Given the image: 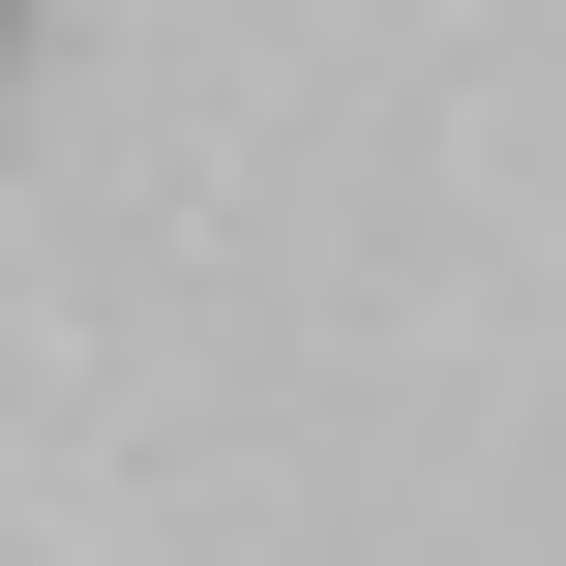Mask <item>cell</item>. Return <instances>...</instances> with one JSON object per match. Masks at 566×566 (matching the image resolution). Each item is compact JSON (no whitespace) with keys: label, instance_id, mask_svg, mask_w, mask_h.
I'll return each instance as SVG.
<instances>
[{"label":"cell","instance_id":"1","mask_svg":"<svg viewBox=\"0 0 566 566\" xmlns=\"http://www.w3.org/2000/svg\"><path fill=\"white\" fill-rule=\"evenodd\" d=\"M0 30H30V0H0Z\"/></svg>","mask_w":566,"mask_h":566}]
</instances>
